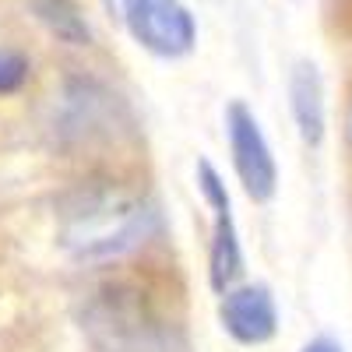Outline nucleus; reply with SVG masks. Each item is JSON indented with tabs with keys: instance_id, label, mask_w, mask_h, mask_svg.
<instances>
[{
	"instance_id": "nucleus-4",
	"label": "nucleus",
	"mask_w": 352,
	"mask_h": 352,
	"mask_svg": "<svg viewBox=\"0 0 352 352\" xmlns=\"http://www.w3.org/2000/svg\"><path fill=\"white\" fill-rule=\"evenodd\" d=\"M226 138H229V159L236 169V180L250 201H272L278 190V162L268 138L261 131V120L243 102L226 106Z\"/></svg>"
},
{
	"instance_id": "nucleus-1",
	"label": "nucleus",
	"mask_w": 352,
	"mask_h": 352,
	"mask_svg": "<svg viewBox=\"0 0 352 352\" xmlns=\"http://www.w3.org/2000/svg\"><path fill=\"white\" fill-rule=\"evenodd\" d=\"M162 219L152 197L127 184H81L56 204V243L81 264L124 261L155 240Z\"/></svg>"
},
{
	"instance_id": "nucleus-9",
	"label": "nucleus",
	"mask_w": 352,
	"mask_h": 352,
	"mask_svg": "<svg viewBox=\"0 0 352 352\" xmlns=\"http://www.w3.org/2000/svg\"><path fill=\"white\" fill-rule=\"evenodd\" d=\"M28 8H32L36 21L60 43H67V46H88L92 43V25H88L85 11L74 0H32Z\"/></svg>"
},
{
	"instance_id": "nucleus-11",
	"label": "nucleus",
	"mask_w": 352,
	"mask_h": 352,
	"mask_svg": "<svg viewBox=\"0 0 352 352\" xmlns=\"http://www.w3.org/2000/svg\"><path fill=\"white\" fill-rule=\"evenodd\" d=\"M303 352H345L335 338H324V335H320V338H310L307 345H303Z\"/></svg>"
},
{
	"instance_id": "nucleus-7",
	"label": "nucleus",
	"mask_w": 352,
	"mask_h": 352,
	"mask_svg": "<svg viewBox=\"0 0 352 352\" xmlns=\"http://www.w3.org/2000/svg\"><path fill=\"white\" fill-rule=\"evenodd\" d=\"M289 109L303 144L320 148L328 138V99H324V74L314 60H296L289 71Z\"/></svg>"
},
{
	"instance_id": "nucleus-10",
	"label": "nucleus",
	"mask_w": 352,
	"mask_h": 352,
	"mask_svg": "<svg viewBox=\"0 0 352 352\" xmlns=\"http://www.w3.org/2000/svg\"><path fill=\"white\" fill-rule=\"evenodd\" d=\"M28 81V60L18 50H0V92H18Z\"/></svg>"
},
{
	"instance_id": "nucleus-5",
	"label": "nucleus",
	"mask_w": 352,
	"mask_h": 352,
	"mask_svg": "<svg viewBox=\"0 0 352 352\" xmlns=\"http://www.w3.org/2000/svg\"><path fill=\"white\" fill-rule=\"evenodd\" d=\"M56 131L74 144L92 141H113L120 131H127V109L116 102L113 92H106L96 81H71L60 96V116Z\"/></svg>"
},
{
	"instance_id": "nucleus-8",
	"label": "nucleus",
	"mask_w": 352,
	"mask_h": 352,
	"mask_svg": "<svg viewBox=\"0 0 352 352\" xmlns=\"http://www.w3.org/2000/svg\"><path fill=\"white\" fill-rule=\"evenodd\" d=\"M212 208V247H208V282L219 296H226L229 289H236L243 275V243L240 229L232 219V201L208 204Z\"/></svg>"
},
{
	"instance_id": "nucleus-2",
	"label": "nucleus",
	"mask_w": 352,
	"mask_h": 352,
	"mask_svg": "<svg viewBox=\"0 0 352 352\" xmlns=\"http://www.w3.org/2000/svg\"><path fill=\"white\" fill-rule=\"evenodd\" d=\"M81 328L96 352H180L173 324L141 300V292L106 285L81 310Z\"/></svg>"
},
{
	"instance_id": "nucleus-3",
	"label": "nucleus",
	"mask_w": 352,
	"mask_h": 352,
	"mask_svg": "<svg viewBox=\"0 0 352 352\" xmlns=\"http://www.w3.org/2000/svg\"><path fill=\"white\" fill-rule=\"evenodd\" d=\"M131 39L162 60H180L197 46V21L180 0H120Z\"/></svg>"
},
{
	"instance_id": "nucleus-12",
	"label": "nucleus",
	"mask_w": 352,
	"mask_h": 352,
	"mask_svg": "<svg viewBox=\"0 0 352 352\" xmlns=\"http://www.w3.org/2000/svg\"><path fill=\"white\" fill-rule=\"evenodd\" d=\"M345 138L352 144V99H349V109H345Z\"/></svg>"
},
{
	"instance_id": "nucleus-6",
	"label": "nucleus",
	"mask_w": 352,
	"mask_h": 352,
	"mask_svg": "<svg viewBox=\"0 0 352 352\" xmlns=\"http://www.w3.org/2000/svg\"><path fill=\"white\" fill-rule=\"evenodd\" d=\"M219 320H222V331L240 345L272 342L278 331V307H275L272 289L261 282L229 289L219 303Z\"/></svg>"
}]
</instances>
